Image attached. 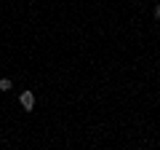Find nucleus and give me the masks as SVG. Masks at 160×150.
<instances>
[{
  "label": "nucleus",
  "mask_w": 160,
  "mask_h": 150,
  "mask_svg": "<svg viewBox=\"0 0 160 150\" xmlns=\"http://www.w3.org/2000/svg\"><path fill=\"white\" fill-rule=\"evenodd\" d=\"M19 104H22V110H35V94L32 91H22L19 94Z\"/></svg>",
  "instance_id": "1"
},
{
  "label": "nucleus",
  "mask_w": 160,
  "mask_h": 150,
  "mask_svg": "<svg viewBox=\"0 0 160 150\" xmlns=\"http://www.w3.org/2000/svg\"><path fill=\"white\" fill-rule=\"evenodd\" d=\"M11 88H13L11 78H0V91H11Z\"/></svg>",
  "instance_id": "2"
},
{
  "label": "nucleus",
  "mask_w": 160,
  "mask_h": 150,
  "mask_svg": "<svg viewBox=\"0 0 160 150\" xmlns=\"http://www.w3.org/2000/svg\"><path fill=\"white\" fill-rule=\"evenodd\" d=\"M152 13H155V19H160V6H155V11H152Z\"/></svg>",
  "instance_id": "3"
}]
</instances>
